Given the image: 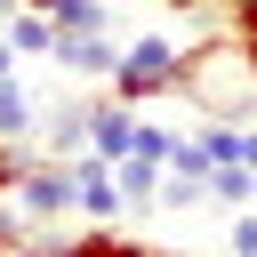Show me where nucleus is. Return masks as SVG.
<instances>
[{"mask_svg": "<svg viewBox=\"0 0 257 257\" xmlns=\"http://www.w3.org/2000/svg\"><path fill=\"white\" fill-rule=\"evenodd\" d=\"M177 88H193V48L169 40V32H137L120 48V64H112V96L153 104V96H177Z\"/></svg>", "mask_w": 257, "mask_h": 257, "instance_id": "f257e3e1", "label": "nucleus"}, {"mask_svg": "<svg viewBox=\"0 0 257 257\" xmlns=\"http://www.w3.org/2000/svg\"><path fill=\"white\" fill-rule=\"evenodd\" d=\"M32 225H64V209H80V193H72V161H24V177H16V193H8Z\"/></svg>", "mask_w": 257, "mask_h": 257, "instance_id": "f03ea898", "label": "nucleus"}, {"mask_svg": "<svg viewBox=\"0 0 257 257\" xmlns=\"http://www.w3.org/2000/svg\"><path fill=\"white\" fill-rule=\"evenodd\" d=\"M72 193H80V217H88V225H112V217L128 209L120 169H112L104 153H80V161H72Z\"/></svg>", "mask_w": 257, "mask_h": 257, "instance_id": "7ed1b4c3", "label": "nucleus"}, {"mask_svg": "<svg viewBox=\"0 0 257 257\" xmlns=\"http://www.w3.org/2000/svg\"><path fill=\"white\" fill-rule=\"evenodd\" d=\"M64 80H112L120 64V40L112 32H56V56H48Z\"/></svg>", "mask_w": 257, "mask_h": 257, "instance_id": "20e7f679", "label": "nucleus"}, {"mask_svg": "<svg viewBox=\"0 0 257 257\" xmlns=\"http://www.w3.org/2000/svg\"><path fill=\"white\" fill-rule=\"evenodd\" d=\"M88 137H96V104H56V112H40V145H48V161H80Z\"/></svg>", "mask_w": 257, "mask_h": 257, "instance_id": "39448f33", "label": "nucleus"}, {"mask_svg": "<svg viewBox=\"0 0 257 257\" xmlns=\"http://www.w3.org/2000/svg\"><path fill=\"white\" fill-rule=\"evenodd\" d=\"M137 120H145V112H137V104H120V96H112V104H96V137H88V153L128 161V153H137Z\"/></svg>", "mask_w": 257, "mask_h": 257, "instance_id": "423d86ee", "label": "nucleus"}, {"mask_svg": "<svg viewBox=\"0 0 257 257\" xmlns=\"http://www.w3.org/2000/svg\"><path fill=\"white\" fill-rule=\"evenodd\" d=\"M0 32H8L16 56H56V16H48V8H16Z\"/></svg>", "mask_w": 257, "mask_h": 257, "instance_id": "0eeeda50", "label": "nucleus"}, {"mask_svg": "<svg viewBox=\"0 0 257 257\" xmlns=\"http://www.w3.org/2000/svg\"><path fill=\"white\" fill-rule=\"evenodd\" d=\"M64 257H161V249L112 233V225H80V233H64Z\"/></svg>", "mask_w": 257, "mask_h": 257, "instance_id": "6e6552de", "label": "nucleus"}, {"mask_svg": "<svg viewBox=\"0 0 257 257\" xmlns=\"http://www.w3.org/2000/svg\"><path fill=\"white\" fill-rule=\"evenodd\" d=\"M40 128V104H32V88L24 80H0V145H24Z\"/></svg>", "mask_w": 257, "mask_h": 257, "instance_id": "1a4fd4ad", "label": "nucleus"}, {"mask_svg": "<svg viewBox=\"0 0 257 257\" xmlns=\"http://www.w3.org/2000/svg\"><path fill=\"white\" fill-rule=\"evenodd\" d=\"M120 169V193H128V209H145V201H161V185H169V169L161 161H145V153H128V161H112Z\"/></svg>", "mask_w": 257, "mask_h": 257, "instance_id": "9d476101", "label": "nucleus"}, {"mask_svg": "<svg viewBox=\"0 0 257 257\" xmlns=\"http://www.w3.org/2000/svg\"><path fill=\"white\" fill-rule=\"evenodd\" d=\"M56 32H112V8L104 0H48Z\"/></svg>", "mask_w": 257, "mask_h": 257, "instance_id": "9b49d317", "label": "nucleus"}, {"mask_svg": "<svg viewBox=\"0 0 257 257\" xmlns=\"http://www.w3.org/2000/svg\"><path fill=\"white\" fill-rule=\"evenodd\" d=\"M193 201H209V185H201V177H177V169H169V185H161V209H193Z\"/></svg>", "mask_w": 257, "mask_h": 257, "instance_id": "f8f14e48", "label": "nucleus"}, {"mask_svg": "<svg viewBox=\"0 0 257 257\" xmlns=\"http://www.w3.org/2000/svg\"><path fill=\"white\" fill-rule=\"evenodd\" d=\"M225 16H233V32H241V40H257V0H225Z\"/></svg>", "mask_w": 257, "mask_h": 257, "instance_id": "ddd939ff", "label": "nucleus"}, {"mask_svg": "<svg viewBox=\"0 0 257 257\" xmlns=\"http://www.w3.org/2000/svg\"><path fill=\"white\" fill-rule=\"evenodd\" d=\"M233 249H249V257H257V209H241V217H233Z\"/></svg>", "mask_w": 257, "mask_h": 257, "instance_id": "4468645a", "label": "nucleus"}, {"mask_svg": "<svg viewBox=\"0 0 257 257\" xmlns=\"http://www.w3.org/2000/svg\"><path fill=\"white\" fill-rule=\"evenodd\" d=\"M161 8H225V0H161Z\"/></svg>", "mask_w": 257, "mask_h": 257, "instance_id": "2eb2a0df", "label": "nucleus"}, {"mask_svg": "<svg viewBox=\"0 0 257 257\" xmlns=\"http://www.w3.org/2000/svg\"><path fill=\"white\" fill-rule=\"evenodd\" d=\"M249 169H257V128H249Z\"/></svg>", "mask_w": 257, "mask_h": 257, "instance_id": "dca6fc26", "label": "nucleus"}, {"mask_svg": "<svg viewBox=\"0 0 257 257\" xmlns=\"http://www.w3.org/2000/svg\"><path fill=\"white\" fill-rule=\"evenodd\" d=\"M161 257H193V249H161Z\"/></svg>", "mask_w": 257, "mask_h": 257, "instance_id": "f3484780", "label": "nucleus"}, {"mask_svg": "<svg viewBox=\"0 0 257 257\" xmlns=\"http://www.w3.org/2000/svg\"><path fill=\"white\" fill-rule=\"evenodd\" d=\"M24 8H48V0H24Z\"/></svg>", "mask_w": 257, "mask_h": 257, "instance_id": "a211bd4d", "label": "nucleus"}, {"mask_svg": "<svg viewBox=\"0 0 257 257\" xmlns=\"http://www.w3.org/2000/svg\"><path fill=\"white\" fill-rule=\"evenodd\" d=\"M233 257H249V249H233Z\"/></svg>", "mask_w": 257, "mask_h": 257, "instance_id": "6ab92c4d", "label": "nucleus"}, {"mask_svg": "<svg viewBox=\"0 0 257 257\" xmlns=\"http://www.w3.org/2000/svg\"><path fill=\"white\" fill-rule=\"evenodd\" d=\"M0 257H16V249H0Z\"/></svg>", "mask_w": 257, "mask_h": 257, "instance_id": "aec40b11", "label": "nucleus"}, {"mask_svg": "<svg viewBox=\"0 0 257 257\" xmlns=\"http://www.w3.org/2000/svg\"><path fill=\"white\" fill-rule=\"evenodd\" d=\"M249 209H257V201H249Z\"/></svg>", "mask_w": 257, "mask_h": 257, "instance_id": "412c9836", "label": "nucleus"}]
</instances>
